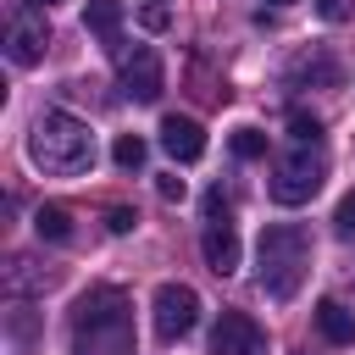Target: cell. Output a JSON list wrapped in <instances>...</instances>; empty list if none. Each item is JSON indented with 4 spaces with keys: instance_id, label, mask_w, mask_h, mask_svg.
<instances>
[{
    "instance_id": "cell-4",
    "label": "cell",
    "mask_w": 355,
    "mask_h": 355,
    "mask_svg": "<svg viewBox=\"0 0 355 355\" xmlns=\"http://www.w3.org/2000/svg\"><path fill=\"white\" fill-rule=\"evenodd\" d=\"M322 178H327V161L311 150V144H300V150H288V155H277V166H272V183H266V194L277 200V205H305L316 189H322Z\"/></svg>"
},
{
    "instance_id": "cell-19",
    "label": "cell",
    "mask_w": 355,
    "mask_h": 355,
    "mask_svg": "<svg viewBox=\"0 0 355 355\" xmlns=\"http://www.w3.org/2000/svg\"><path fill=\"white\" fill-rule=\"evenodd\" d=\"M288 128H294V139H300V144H316V139H322V122H316V116H305V111H294V116H288Z\"/></svg>"
},
{
    "instance_id": "cell-7",
    "label": "cell",
    "mask_w": 355,
    "mask_h": 355,
    "mask_svg": "<svg viewBox=\"0 0 355 355\" xmlns=\"http://www.w3.org/2000/svg\"><path fill=\"white\" fill-rule=\"evenodd\" d=\"M211 349L216 355H266V327L244 311H222V322L211 333Z\"/></svg>"
},
{
    "instance_id": "cell-1",
    "label": "cell",
    "mask_w": 355,
    "mask_h": 355,
    "mask_svg": "<svg viewBox=\"0 0 355 355\" xmlns=\"http://www.w3.org/2000/svg\"><path fill=\"white\" fill-rule=\"evenodd\" d=\"M72 355H133V305L122 288L100 283L72 305Z\"/></svg>"
},
{
    "instance_id": "cell-13",
    "label": "cell",
    "mask_w": 355,
    "mask_h": 355,
    "mask_svg": "<svg viewBox=\"0 0 355 355\" xmlns=\"http://www.w3.org/2000/svg\"><path fill=\"white\" fill-rule=\"evenodd\" d=\"M33 233L50 239V244L72 239V211H67V205H39V211H33Z\"/></svg>"
},
{
    "instance_id": "cell-6",
    "label": "cell",
    "mask_w": 355,
    "mask_h": 355,
    "mask_svg": "<svg viewBox=\"0 0 355 355\" xmlns=\"http://www.w3.org/2000/svg\"><path fill=\"white\" fill-rule=\"evenodd\" d=\"M116 61H122V94H128V100H139V105L161 100L166 67H161V55H155L150 44H133V55H116Z\"/></svg>"
},
{
    "instance_id": "cell-5",
    "label": "cell",
    "mask_w": 355,
    "mask_h": 355,
    "mask_svg": "<svg viewBox=\"0 0 355 355\" xmlns=\"http://www.w3.org/2000/svg\"><path fill=\"white\" fill-rule=\"evenodd\" d=\"M150 311H155V338H161V344H178V338H189L194 322H200V294H194L189 283H161L155 300H150Z\"/></svg>"
},
{
    "instance_id": "cell-3",
    "label": "cell",
    "mask_w": 355,
    "mask_h": 355,
    "mask_svg": "<svg viewBox=\"0 0 355 355\" xmlns=\"http://www.w3.org/2000/svg\"><path fill=\"white\" fill-rule=\"evenodd\" d=\"M28 161L39 172H55V178H72L94 161V133L89 122H78L72 111H44L28 133Z\"/></svg>"
},
{
    "instance_id": "cell-24",
    "label": "cell",
    "mask_w": 355,
    "mask_h": 355,
    "mask_svg": "<svg viewBox=\"0 0 355 355\" xmlns=\"http://www.w3.org/2000/svg\"><path fill=\"white\" fill-rule=\"evenodd\" d=\"M272 6H294V0H272Z\"/></svg>"
},
{
    "instance_id": "cell-17",
    "label": "cell",
    "mask_w": 355,
    "mask_h": 355,
    "mask_svg": "<svg viewBox=\"0 0 355 355\" xmlns=\"http://www.w3.org/2000/svg\"><path fill=\"white\" fill-rule=\"evenodd\" d=\"M166 22H172V11H166L161 0H150V6H139V28H144V33H166Z\"/></svg>"
},
{
    "instance_id": "cell-18",
    "label": "cell",
    "mask_w": 355,
    "mask_h": 355,
    "mask_svg": "<svg viewBox=\"0 0 355 355\" xmlns=\"http://www.w3.org/2000/svg\"><path fill=\"white\" fill-rule=\"evenodd\" d=\"M333 227H338V239H349V244H355V189L338 200V211H333Z\"/></svg>"
},
{
    "instance_id": "cell-22",
    "label": "cell",
    "mask_w": 355,
    "mask_h": 355,
    "mask_svg": "<svg viewBox=\"0 0 355 355\" xmlns=\"http://www.w3.org/2000/svg\"><path fill=\"white\" fill-rule=\"evenodd\" d=\"M133 222H139V216H133L128 205H111V216H105V227H111V233H133Z\"/></svg>"
},
{
    "instance_id": "cell-12",
    "label": "cell",
    "mask_w": 355,
    "mask_h": 355,
    "mask_svg": "<svg viewBox=\"0 0 355 355\" xmlns=\"http://www.w3.org/2000/svg\"><path fill=\"white\" fill-rule=\"evenodd\" d=\"M316 327H322L327 344H355V311L338 305V300H322L316 305Z\"/></svg>"
},
{
    "instance_id": "cell-15",
    "label": "cell",
    "mask_w": 355,
    "mask_h": 355,
    "mask_svg": "<svg viewBox=\"0 0 355 355\" xmlns=\"http://www.w3.org/2000/svg\"><path fill=\"white\" fill-rule=\"evenodd\" d=\"M294 78H311V83H338V61H327V55H305V61H294Z\"/></svg>"
},
{
    "instance_id": "cell-8",
    "label": "cell",
    "mask_w": 355,
    "mask_h": 355,
    "mask_svg": "<svg viewBox=\"0 0 355 355\" xmlns=\"http://www.w3.org/2000/svg\"><path fill=\"white\" fill-rule=\"evenodd\" d=\"M200 255H205V266H211L216 277H233V272H239V233H233L227 216H222V222H205V233H200Z\"/></svg>"
},
{
    "instance_id": "cell-16",
    "label": "cell",
    "mask_w": 355,
    "mask_h": 355,
    "mask_svg": "<svg viewBox=\"0 0 355 355\" xmlns=\"http://www.w3.org/2000/svg\"><path fill=\"white\" fill-rule=\"evenodd\" d=\"M233 155H239V161H261V155H266V133H261V128H239V133H233Z\"/></svg>"
},
{
    "instance_id": "cell-23",
    "label": "cell",
    "mask_w": 355,
    "mask_h": 355,
    "mask_svg": "<svg viewBox=\"0 0 355 355\" xmlns=\"http://www.w3.org/2000/svg\"><path fill=\"white\" fill-rule=\"evenodd\" d=\"M28 6H39V11H44V6H61V0H28Z\"/></svg>"
},
{
    "instance_id": "cell-9",
    "label": "cell",
    "mask_w": 355,
    "mask_h": 355,
    "mask_svg": "<svg viewBox=\"0 0 355 355\" xmlns=\"http://www.w3.org/2000/svg\"><path fill=\"white\" fill-rule=\"evenodd\" d=\"M161 150H166L172 161H183V166L200 161V155H205V128H200L194 116H166V122H161Z\"/></svg>"
},
{
    "instance_id": "cell-11",
    "label": "cell",
    "mask_w": 355,
    "mask_h": 355,
    "mask_svg": "<svg viewBox=\"0 0 355 355\" xmlns=\"http://www.w3.org/2000/svg\"><path fill=\"white\" fill-rule=\"evenodd\" d=\"M83 28H89L111 55H122V0H89V6H83Z\"/></svg>"
},
{
    "instance_id": "cell-2",
    "label": "cell",
    "mask_w": 355,
    "mask_h": 355,
    "mask_svg": "<svg viewBox=\"0 0 355 355\" xmlns=\"http://www.w3.org/2000/svg\"><path fill=\"white\" fill-rule=\"evenodd\" d=\"M311 272V233L300 222H272L255 244V277L266 300H294Z\"/></svg>"
},
{
    "instance_id": "cell-20",
    "label": "cell",
    "mask_w": 355,
    "mask_h": 355,
    "mask_svg": "<svg viewBox=\"0 0 355 355\" xmlns=\"http://www.w3.org/2000/svg\"><path fill=\"white\" fill-rule=\"evenodd\" d=\"M316 17L322 22H349L355 17V0H316Z\"/></svg>"
},
{
    "instance_id": "cell-14",
    "label": "cell",
    "mask_w": 355,
    "mask_h": 355,
    "mask_svg": "<svg viewBox=\"0 0 355 355\" xmlns=\"http://www.w3.org/2000/svg\"><path fill=\"white\" fill-rule=\"evenodd\" d=\"M111 161H116L122 172H139V166H144V139H139V133H116Z\"/></svg>"
},
{
    "instance_id": "cell-21",
    "label": "cell",
    "mask_w": 355,
    "mask_h": 355,
    "mask_svg": "<svg viewBox=\"0 0 355 355\" xmlns=\"http://www.w3.org/2000/svg\"><path fill=\"white\" fill-rule=\"evenodd\" d=\"M155 194H161V200H183V194H189V183H183L178 172H166V178H155Z\"/></svg>"
},
{
    "instance_id": "cell-10",
    "label": "cell",
    "mask_w": 355,
    "mask_h": 355,
    "mask_svg": "<svg viewBox=\"0 0 355 355\" xmlns=\"http://www.w3.org/2000/svg\"><path fill=\"white\" fill-rule=\"evenodd\" d=\"M44 50H50V28L44 22H11V39H6V55L17 61V67H39L44 61Z\"/></svg>"
}]
</instances>
